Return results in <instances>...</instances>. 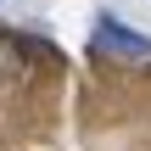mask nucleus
Wrapping results in <instances>:
<instances>
[{
	"label": "nucleus",
	"mask_w": 151,
	"mask_h": 151,
	"mask_svg": "<svg viewBox=\"0 0 151 151\" xmlns=\"http://www.w3.org/2000/svg\"><path fill=\"white\" fill-rule=\"evenodd\" d=\"M95 50H112V56H151V34L118 22L112 11H101V17H95Z\"/></svg>",
	"instance_id": "nucleus-1"
},
{
	"label": "nucleus",
	"mask_w": 151,
	"mask_h": 151,
	"mask_svg": "<svg viewBox=\"0 0 151 151\" xmlns=\"http://www.w3.org/2000/svg\"><path fill=\"white\" fill-rule=\"evenodd\" d=\"M0 6H6V0H0Z\"/></svg>",
	"instance_id": "nucleus-2"
}]
</instances>
